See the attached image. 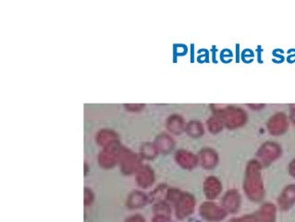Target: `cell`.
I'll return each mask as SVG.
<instances>
[{"label": "cell", "instance_id": "obj_1", "mask_svg": "<svg viewBox=\"0 0 295 222\" xmlns=\"http://www.w3.org/2000/svg\"><path fill=\"white\" fill-rule=\"evenodd\" d=\"M244 191L247 196L252 201L259 202L264 198V186L261 178V164L258 161L251 160L247 165Z\"/></svg>", "mask_w": 295, "mask_h": 222}, {"label": "cell", "instance_id": "obj_2", "mask_svg": "<svg viewBox=\"0 0 295 222\" xmlns=\"http://www.w3.org/2000/svg\"><path fill=\"white\" fill-rule=\"evenodd\" d=\"M216 116H218L222 120L223 124L227 126L228 129H235L242 126L246 124L247 116L244 111L242 108L226 106L223 108H218L214 111Z\"/></svg>", "mask_w": 295, "mask_h": 222}, {"label": "cell", "instance_id": "obj_3", "mask_svg": "<svg viewBox=\"0 0 295 222\" xmlns=\"http://www.w3.org/2000/svg\"><path fill=\"white\" fill-rule=\"evenodd\" d=\"M280 154L282 149L277 142H266L259 149L258 156L263 165L268 166L273 161L278 158Z\"/></svg>", "mask_w": 295, "mask_h": 222}, {"label": "cell", "instance_id": "obj_4", "mask_svg": "<svg viewBox=\"0 0 295 222\" xmlns=\"http://www.w3.org/2000/svg\"><path fill=\"white\" fill-rule=\"evenodd\" d=\"M288 118L284 113H277L268 122V129L272 136H282L288 129Z\"/></svg>", "mask_w": 295, "mask_h": 222}, {"label": "cell", "instance_id": "obj_5", "mask_svg": "<svg viewBox=\"0 0 295 222\" xmlns=\"http://www.w3.org/2000/svg\"><path fill=\"white\" fill-rule=\"evenodd\" d=\"M120 158H122V170L123 172L130 174L140 168V160L136 154H132L127 150L122 149Z\"/></svg>", "mask_w": 295, "mask_h": 222}, {"label": "cell", "instance_id": "obj_6", "mask_svg": "<svg viewBox=\"0 0 295 222\" xmlns=\"http://www.w3.org/2000/svg\"><path fill=\"white\" fill-rule=\"evenodd\" d=\"M200 211L204 218L213 222L222 220L226 216V213L223 208H220L216 204L210 203V202L203 204L201 206Z\"/></svg>", "mask_w": 295, "mask_h": 222}, {"label": "cell", "instance_id": "obj_7", "mask_svg": "<svg viewBox=\"0 0 295 222\" xmlns=\"http://www.w3.org/2000/svg\"><path fill=\"white\" fill-rule=\"evenodd\" d=\"M176 204V214L180 218L190 215L194 208V199L189 194H182Z\"/></svg>", "mask_w": 295, "mask_h": 222}, {"label": "cell", "instance_id": "obj_8", "mask_svg": "<svg viewBox=\"0 0 295 222\" xmlns=\"http://www.w3.org/2000/svg\"><path fill=\"white\" fill-rule=\"evenodd\" d=\"M295 204V184L288 185L278 198V206L282 210H288Z\"/></svg>", "mask_w": 295, "mask_h": 222}, {"label": "cell", "instance_id": "obj_9", "mask_svg": "<svg viewBox=\"0 0 295 222\" xmlns=\"http://www.w3.org/2000/svg\"><path fill=\"white\" fill-rule=\"evenodd\" d=\"M223 206L225 210H228V212H237L240 206V196L239 192L236 190L228 192L223 198Z\"/></svg>", "mask_w": 295, "mask_h": 222}, {"label": "cell", "instance_id": "obj_10", "mask_svg": "<svg viewBox=\"0 0 295 222\" xmlns=\"http://www.w3.org/2000/svg\"><path fill=\"white\" fill-rule=\"evenodd\" d=\"M154 180V172L148 166H144L138 170L136 182L142 188H148L153 184Z\"/></svg>", "mask_w": 295, "mask_h": 222}, {"label": "cell", "instance_id": "obj_11", "mask_svg": "<svg viewBox=\"0 0 295 222\" xmlns=\"http://www.w3.org/2000/svg\"><path fill=\"white\" fill-rule=\"evenodd\" d=\"M222 184L215 177H209L206 180L204 184V191L206 196L208 199H214L222 192Z\"/></svg>", "mask_w": 295, "mask_h": 222}, {"label": "cell", "instance_id": "obj_12", "mask_svg": "<svg viewBox=\"0 0 295 222\" xmlns=\"http://www.w3.org/2000/svg\"><path fill=\"white\" fill-rule=\"evenodd\" d=\"M176 161L178 162L180 166L187 168V170H192L197 165V158L194 154L184 151V150H180L178 153L176 154Z\"/></svg>", "mask_w": 295, "mask_h": 222}, {"label": "cell", "instance_id": "obj_13", "mask_svg": "<svg viewBox=\"0 0 295 222\" xmlns=\"http://www.w3.org/2000/svg\"><path fill=\"white\" fill-rule=\"evenodd\" d=\"M256 220L258 222H275L276 206L273 204H264L258 211Z\"/></svg>", "mask_w": 295, "mask_h": 222}, {"label": "cell", "instance_id": "obj_14", "mask_svg": "<svg viewBox=\"0 0 295 222\" xmlns=\"http://www.w3.org/2000/svg\"><path fill=\"white\" fill-rule=\"evenodd\" d=\"M200 158V162L201 165L204 168H212L218 164V154L216 153L214 150L212 149H204L201 151V153L199 154Z\"/></svg>", "mask_w": 295, "mask_h": 222}, {"label": "cell", "instance_id": "obj_15", "mask_svg": "<svg viewBox=\"0 0 295 222\" xmlns=\"http://www.w3.org/2000/svg\"><path fill=\"white\" fill-rule=\"evenodd\" d=\"M166 128L174 134H180L185 129L184 120V118L177 114L172 115L168 118Z\"/></svg>", "mask_w": 295, "mask_h": 222}, {"label": "cell", "instance_id": "obj_16", "mask_svg": "<svg viewBox=\"0 0 295 222\" xmlns=\"http://www.w3.org/2000/svg\"><path fill=\"white\" fill-rule=\"evenodd\" d=\"M156 146L158 148V152L168 153V152H170L172 150L173 146H174V142H173V139L170 136H166V134H161L156 139Z\"/></svg>", "mask_w": 295, "mask_h": 222}, {"label": "cell", "instance_id": "obj_17", "mask_svg": "<svg viewBox=\"0 0 295 222\" xmlns=\"http://www.w3.org/2000/svg\"><path fill=\"white\" fill-rule=\"evenodd\" d=\"M148 202V198L141 192H134L128 198V206L130 208H140Z\"/></svg>", "mask_w": 295, "mask_h": 222}, {"label": "cell", "instance_id": "obj_18", "mask_svg": "<svg viewBox=\"0 0 295 222\" xmlns=\"http://www.w3.org/2000/svg\"><path fill=\"white\" fill-rule=\"evenodd\" d=\"M116 141H117V136L115 134V132H113L110 130H103L98 136V142L101 146H104V148L108 146L112 142H116Z\"/></svg>", "mask_w": 295, "mask_h": 222}, {"label": "cell", "instance_id": "obj_19", "mask_svg": "<svg viewBox=\"0 0 295 222\" xmlns=\"http://www.w3.org/2000/svg\"><path fill=\"white\" fill-rule=\"evenodd\" d=\"M186 132H187L188 136H192V137H194V138L196 137H200V136H203V125L199 122L192 120V122H190L189 124H187Z\"/></svg>", "mask_w": 295, "mask_h": 222}, {"label": "cell", "instance_id": "obj_20", "mask_svg": "<svg viewBox=\"0 0 295 222\" xmlns=\"http://www.w3.org/2000/svg\"><path fill=\"white\" fill-rule=\"evenodd\" d=\"M142 156L148 160H152L156 156L158 150L156 144H144L141 149Z\"/></svg>", "mask_w": 295, "mask_h": 222}, {"label": "cell", "instance_id": "obj_21", "mask_svg": "<svg viewBox=\"0 0 295 222\" xmlns=\"http://www.w3.org/2000/svg\"><path fill=\"white\" fill-rule=\"evenodd\" d=\"M223 125L224 124H223L222 118L218 116L210 118L208 120V127L212 134L220 132L223 128Z\"/></svg>", "mask_w": 295, "mask_h": 222}, {"label": "cell", "instance_id": "obj_22", "mask_svg": "<svg viewBox=\"0 0 295 222\" xmlns=\"http://www.w3.org/2000/svg\"><path fill=\"white\" fill-rule=\"evenodd\" d=\"M154 211L158 213V216H166V215H168L170 210L168 206L165 203H160L158 204L154 208Z\"/></svg>", "mask_w": 295, "mask_h": 222}, {"label": "cell", "instance_id": "obj_23", "mask_svg": "<svg viewBox=\"0 0 295 222\" xmlns=\"http://www.w3.org/2000/svg\"><path fill=\"white\" fill-rule=\"evenodd\" d=\"M144 105H142V104H126V105H124V108L130 112L141 111L144 108Z\"/></svg>", "mask_w": 295, "mask_h": 222}, {"label": "cell", "instance_id": "obj_24", "mask_svg": "<svg viewBox=\"0 0 295 222\" xmlns=\"http://www.w3.org/2000/svg\"><path fill=\"white\" fill-rule=\"evenodd\" d=\"M230 222H258L256 220V216H246L242 218H236V220H232Z\"/></svg>", "mask_w": 295, "mask_h": 222}, {"label": "cell", "instance_id": "obj_25", "mask_svg": "<svg viewBox=\"0 0 295 222\" xmlns=\"http://www.w3.org/2000/svg\"><path fill=\"white\" fill-rule=\"evenodd\" d=\"M290 174L295 178V160L290 162L289 166Z\"/></svg>", "mask_w": 295, "mask_h": 222}, {"label": "cell", "instance_id": "obj_26", "mask_svg": "<svg viewBox=\"0 0 295 222\" xmlns=\"http://www.w3.org/2000/svg\"><path fill=\"white\" fill-rule=\"evenodd\" d=\"M91 196H92V192L86 189V198H84L86 204L90 203V202H92V198H91Z\"/></svg>", "mask_w": 295, "mask_h": 222}, {"label": "cell", "instance_id": "obj_27", "mask_svg": "<svg viewBox=\"0 0 295 222\" xmlns=\"http://www.w3.org/2000/svg\"><path fill=\"white\" fill-rule=\"evenodd\" d=\"M127 222H144V220H142V218L140 216H134L132 218H129Z\"/></svg>", "mask_w": 295, "mask_h": 222}, {"label": "cell", "instance_id": "obj_28", "mask_svg": "<svg viewBox=\"0 0 295 222\" xmlns=\"http://www.w3.org/2000/svg\"><path fill=\"white\" fill-rule=\"evenodd\" d=\"M290 120L295 124V104L290 105Z\"/></svg>", "mask_w": 295, "mask_h": 222}, {"label": "cell", "instance_id": "obj_29", "mask_svg": "<svg viewBox=\"0 0 295 222\" xmlns=\"http://www.w3.org/2000/svg\"><path fill=\"white\" fill-rule=\"evenodd\" d=\"M154 222H166V218L164 216H158L154 218Z\"/></svg>", "mask_w": 295, "mask_h": 222}, {"label": "cell", "instance_id": "obj_30", "mask_svg": "<svg viewBox=\"0 0 295 222\" xmlns=\"http://www.w3.org/2000/svg\"><path fill=\"white\" fill-rule=\"evenodd\" d=\"M250 108H254V110H259V108H264V105H250Z\"/></svg>", "mask_w": 295, "mask_h": 222}]
</instances>
